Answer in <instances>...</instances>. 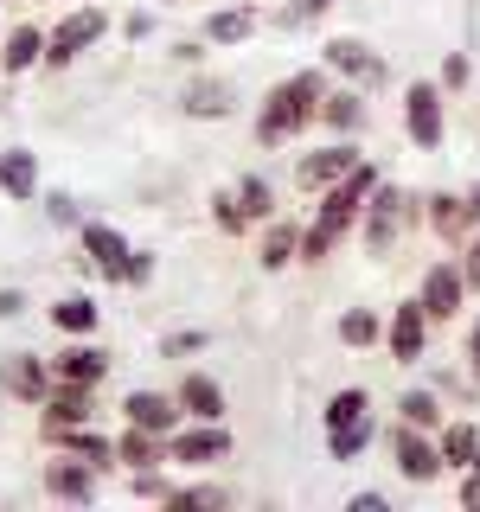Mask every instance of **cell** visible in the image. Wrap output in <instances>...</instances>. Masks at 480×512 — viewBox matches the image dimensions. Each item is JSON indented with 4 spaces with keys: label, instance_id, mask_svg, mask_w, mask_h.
<instances>
[{
    "label": "cell",
    "instance_id": "cell-19",
    "mask_svg": "<svg viewBox=\"0 0 480 512\" xmlns=\"http://www.w3.org/2000/svg\"><path fill=\"white\" fill-rule=\"evenodd\" d=\"M7 391H13V397H26V404H45V391H52V372H45L32 352H20V359L7 365Z\"/></svg>",
    "mask_w": 480,
    "mask_h": 512
},
{
    "label": "cell",
    "instance_id": "cell-3",
    "mask_svg": "<svg viewBox=\"0 0 480 512\" xmlns=\"http://www.w3.org/2000/svg\"><path fill=\"white\" fill-rule=\"evenodd\" d=\"M410 212H416L410 192H397V186H378L372 199H365V212H359V218H365V244H372V256H384V250L397 244V237H404Z\"/></svg>",
    "mask_w": 480,
    "mask_h": 512
},
{
    "label": "cell",
    "instance_id": "cell-14",
    "mask_svg": "<svg viewBox=\"0 0 480 512\" xmlns=\"http://www.w3.org/2000/svg\"><path fill=\"white\" fill-rule=\"evenodd\" d=\"M45 493L52 500H96V461H52L45 468Z\"/></svg>",
    "mask_w": 480,
    "mask_h": 512
},
{
    "label": "cell",
    "instance_id": "cell-37",
    "mask_svg": "<svg viewBox=\"0 0 480 512\" xmlns=\"http://www.w3.org/2000/svg\"><path fill=\"white\" fill-rule=\"evenodd\" d=\"M45 212H52V224H77V199H71V192H52Z\"/></svg>",
    "mask_w": 480,
    "mask_h": 512
},
{
    "label": "cell",
    "instance_id": "cell-11",
    "mask_svg": "<svg viewBox=\"0 0 480 512\" xmlns=\"http://www.w3.org/2000/svg\"><path fill=\"white\" fill-rule=\"evenodd\" d=\"M90 423V384H58L45 391V436H64V429Z\"/></svg>",
    "mask_w": 480,
    "mask_h": 512
},
{
    "label": "cell",
    "instance_id": "cell-8",
    "mask_svg": "<svg viewBox=\"0 0 480 512\" xmlns=\"http://www.w3.org/2000/svg\"><path fill=\"white\" fill-rule=\"evenodd\" d=\"M352 167H359V148H352V141H333V148H320V154L301 160L295 180H301V192H327L333 180H346Z\"/></svg>",
    "mask_w": 480,
    "mask_h": 512
},
{
    "label": "cell",
    "instance_id": "cell-35",
    "mask_svg": "<svg viewBox=\"0 0 480 512\" xmlns=\"http://www.w3.org/2000/svg\"><path fill=\"white\" fill-rule=\"evenodd\" d=\"M468 263H461V276H468V288H480V218H474V231H468Z\"/></svg>",
    "mask_w": 480,
    "mask_h": 512
},
{
    "label": "cell",
    "instance_id": "cell-24",
    "mask_svg": "<svg viewBox=\"0 0 480 512\" xmlns=\"http://www.w3.org/2000/svg\"><path fill=\"white\" fill-rule=\"evenodd\" d=\"M474 455H480V429L474 423H448L442 429V461L448 468H474Z\"/></svg>",
    "mask_w": 480,
    "mask_h": 512
},
{
    "label": "cell",
    "instance_id": "cell-34",
    "mask_svg": "<svg viewBox=\"0 0 480 512\" xmlns=\"http://www.w3.org/2000/svg\"><path fill=\"white\" fill-rule=\"evenodd\" d=\"M167 506H224V487H180L167 493Z\"/></svg>",
    "mask_w": 480,
    "mask_h": 512
},
{
    "label": "cell",
    "instance_id": "cell-18",
    "mask_svg": "<svg viewBox=\"0 0 480 512\" xmlns=\"http://www.w3.org/2000/svg\"><path fill=\"white\" fill-rule=\"evenodd\" d=\"M180 410L199 416V423H218V416H224V391H218L205 372H192V378L180 384Z\"/></svg>",
    "mask_w": 480,
    "mask_h": 512
},
{
    "label": "cell",
    "instance_id": "cell-9",
    "mask_svg": "<svg viewBox=\"0 0 480 512\" xmlns=\"http://www.w3.org/2000/svg\"><path fill=\"white\" fill-rule=\"evenodd\" d=\"M461 295H468V276H461V263H429V276H423V308H429V320H448L461 308Z\"/></svg>",
    "mask_w": 480,
    "mask_h": 512
},
{
    "label": "cell",
    "instance_id": "cell-17",
    "mask_svg": "<svg viewBox=\"0 0 480 512\" xmlns=\"http://www.w3.org/2000/svg\"><path fill=\"white\" fill-rule=\"evenodd\" d=\"M0 192H7V199H32V192H39V160H32L26 148L0 154Z\"/></svg>",
    "mask_w": 480,
    "mask_h": 512
},
{
    "label": "cell",
    "instance_id": "cell-1",
    "mask_svg": "<svg viewBox=\"0 0 480 512\" xmlns=\"http://www.w3.org/2000/svg\"><path fill=\"white\" fill-rule=\"evenodd\" d=\"M320 103H327V77L320 71H301V77H288V84H276L269 103H263V116H256V141L276 148V141L301 135V128L320 116Z\"/></svg>",
    "mask_w": 480,
    "mask_h": 512
},
{
    "label": "cell",
    "instance_id": "cell-20",
    "mask_svg": "<svg viewBox=\"0 0 480 512\" xmlns=\"http://www.w3.org/2000/svg\"><path fill=\"white\" fill-rule=\"evenodd\" d=\"M186 116H199V122L231 116V84H218V77H199V84L186 90Z\"/></svg>",
    "mask_w": 480,
    "mask_h": 512
},
{
    "label": "cell",
    "instance_id": "cell-41",
    "mask_svg": "<svg viewBox=\"0 0 480 512\" xmlns=\"http://www.w3.org/2000/svg\"><path fill=\"white\" fill-rule=\"evenodd\" d=\"M205 346V333H180V340H167V359H173V352H199Z\"/></svg>",
    "mask_w": 480,
    "mask_h": 512
},
{
    "label": "cell",
    "instance_id": "cell-31",
    "mask_svg": "<svg viewBox=\"0 0 480 512\" xmlns=\"http://www.w3.org/2000/svg\"><path fill=\"white\" fill-rule=\"evenodd\" d=\"M340 340H346V346H372V340H378V314H372V308H352V314L340 320Z\"/></svg>",
    "mask_w": 480,
    "mask_h": 512
},
{
    "label": "cell",
    "instance_id": "cell-44",
    "mask_svg": "<svg viewBox=\"0 0 480 512\" xmlns=\"http://www.w3.org/2000/svg\"><path fill=\"white\" fill-rule=\"evenodd\" d=\"M468 359H474V378H480V327H474V340H468Z\"/></svg>",
    "mask_w": 480,
    "mask_h": 512
},
{
    "label": "cell",
    "instance_id": "cell-29",
    "mask_svg": "<svg viewBox=\"0 0 480 512\" xmlns=\"http://www.w3.org/2000/svg\"><path fill=\"white\" fill-rule=\"evenodd\" d=\"M52 442L64 448V455H84V461H96V468H103V461H109V455H116V448H109L103 436H90V429H84V423H77V429H64V436H52Z\"/></svg>",
    "mask_w": 480,
    "mask_h": 512
},
{
    "label": "cell",
    "instance_id": "cell-2",
    "mask_svg": "<svg viewBox=\"0 0 480 512\" xmlns=\"http://www.w3.org/2000/svg\"><path fill=\"white\" fill-rule=\"evenodd\" d=\"M372 436H378L372 397L365 391H333L327 397V448H333V461H359Z\"/></svg>",
    "mask_w": 480,
    "mask_h": 512
},
{
    "label": "cell",
    "instance_id": "cell-27",
    "mask_svg": "<svg viewBox=\"0 0 480 512\" xmlns=\"http://www.w3.org/2000/svg\"><path fill=\"white\" fill-rule=\"evenodd\" d=\"M320 116H327L333 128H359V122H365V96H359V90H327Z\"/></svg>",
    "mask_w": 480,
    "mask_h": 512
},
{
    "label": "cell",
    "instance_id": "cell-23",
    "mask_svg": "<svg viewBox=\"0 0 480 512\" xmlns=\"http://www.w3.org/2000/svg\"><path fill=\"white\" fill-rule=\"evenodd\" d=\"M256 263H263V269H288V263H301V231H295V224H276V231L263 237V250H256Z\"/></svg>",
    "mask_w": 480,
    "mask_h": 512
},
{
    "label": "cell",
    "instance_id": "cell-22",
    "mask_svg": "<svg viewBox=\"0 0 480 512\" xmlns=\"http://www.w3.org/2000/svg\"><path fill=\"white\" fill-rule=\"evenodd\" d=\"M116 455L128 461V468H154V461L167 455V436H154V429H135V423H128L122 442H116Z\"/></svg>",
    "mask_w": 480,
    "mask_h": 512
},
{
    "label": "cell",
    "instance_id": "cell-30",
    "mask_svg": "<svg viewBox=\"0 0 480 512\" xmlns=\"http://www.w3.org/2000/svg\"><path fill=\"white\" fill-rule=\"evenodd\" d=\"M237 205H244V218H276V192H269V180H250L237 186Z\"/></svg>",
    "mask_w": 480,
    "mask_h": 512
},
{
    "label": "cell",
    "instance_id": "cell-15",
    "mask_svg": "<svg viewBox=\"0 0 480 512\" xmlns=\"http://www.w3.org/2000/svg\"><path fill=\"white\" fill-rule=\"evenodd\" d=\"M84 250L96 256V269H103L109 282H122V269H128V244H122L116 224H84Z\"/></svg>",
    "mask_w": 480,
    "mask_h": 512
},
{
    "label": "cell",
    "instance_id": "cell-16",
    "mask_svg": "<svg viewBox=\"0 0 480 512\" xmlns=\"http://www.w3.org/2000/svg\"><path fill=\"white\" fill-rule=\"evenodd\" d=\"M103 365H109V352H96V346H64L58 365H52V378H58V384H96V378H103Z\"/></svg>",
    "mask_w": 480,
    "mask_h": 512
},
{
    "label": "cell",
    "instance_id": "cell-7",
    "mask_svg": "<svg viewBox=\"0 0 480 512\" xmlns=\"http://www.w3.org/2000/svg\"><path fill=\"white\" fill-rule=\"evenodd\" d=\"M103 32H109V20H103V13H96V7L71 13V20H64V26L52 32V39H45V64H71L77 52H90V45L103 39Z\"/></svg>",
    "mask_w": 480,
    "mask_h": 512
},
{
    "label": "cell",
    "instance_id": "cell-39",
    "mask_svg": "<svg viewBox=\"0 0 480 512\" xmlns=\"http://www.w3.org/2000/svg\"><path fill=\"white\" fill-rule=\"evenodd\" d=\"M352 512H391V506H384V493H352Z\"/></svg>",
    "mask_w": 480,
    "mask_h": 512
},
{
    "label": "cell",
    "instance_id": "cell-32",
    "mask_svg": "<svg viewBox=\"0 0 480 512\" xmlns=\"http://www.w3.org/2000/svg\"><path fill=\"white\" fill-rule=\"evenodd\" d=\"M397 410H404V423H416V429H436V397H429V391H404Z\"/></svg>",
    "mask_w": 480,
    "mask_h": 512
},
{
    "label": "cell",
    "instance_id": "cell-45",
    "mask_svg": "<svg viewBox=\"0 0 480 512\" xmlns=\"http://www.w3.org/2000/svg\"><path fill=\"white\" fill-rule=\"evenodd\" d=\"M468 212H474V218H480V186H474V192H468Z\"/></svg>",
    "mask_w": 480,
    "mask_h": 512
},
{
    "label": "cell",
    "instance_id": "cell-10",
    "mask_svg": "<svg viewBox=\"0 0 480 512\" xmlns=\"http://www.w3.org/2000/svg\"><path fill=\"white\" fill-rule=\"evenodd\" d=\"M327 64H333V71H346L352 84H384V58L365 39H327Z\"/></svg>",
    "mask_w": 480,
    "mask_h": 512
},
{
    "label": "cell",
    "instance_id": "cell-33",
    "mask_svg": "<svg viewBox=\"0 0 480 512\" xmlns=\"http://www.w3.org/2000/svg\"><path fill=\"white\" fill-rule=\"evenodd\" d=\"M212 218H218V231H224V237H231V231H244V224H250V218H244V205H237V192H231V199L218 192V199H212Z\"/></svg>",
    "mask_w": 480,
    "mask_h": 512
},
{
    "label": "cell",
    "instance_id": "cell-38",
    "mask_svg": "<svg viewBox=\"0 0 480 512\" xmlns=\"http://www.w3.org/2000/svg\"><path fill=\"white\" fill-rule=\"evenodd\" d=\"M154 276V256L148 250H128V269H122V282H148Z\"/></svg>",
    "mask_w": 480,
    "mask_h": 512
},
{
    "label": "cell",
    "instance_id": "cell-43",
    "mask_svg": "<svg viewBox=\"0 0 480 512\" xmlns=\"http://www.w3.org/2000/svg\"><path fill=\"white\" fill-rule=\"evenodd\" d=\"M20 308H26V301L13 295V288H0V320H7V314H20Z\"/></svg>",
    "mask_w": 480,
    "mask_h": 512
},
{
    "label": "cell",
    "instance_id": "cell-12",
    "mask_svg": "<svg viewBox=\"0 0 480 512\" xmlns=\"http://www.w3.org/2000/svg\"><path fill=\"white\" fill-rule=\"evenodd\" d=\"M122 416L135 429H154V436H173V429H180V404H173V397H160V391H128Z\"/></svg>",
    "mask_w": 480,
    "mask_h": 512
},
{
    "label": "cell",
    "instance_id": "cell-26",
    "mask_svg": "<svg viewBox=\"0 0 480 512\" xmlns=\"http://www.w3.org/2000/svg\"><path fill=\"white\" fill-rule=\"evenodd\" d=\"M429 224H436L442 237H461V231H474V212H468V199H429Z\"/></svg>",
    "mask_w": 480,
    "mask_h": 512
},
{
    "label": "cell",
    "instance_id": "cell-21",
    "mask_svg": "<svg viewBox=\"0 0 480 512\" xmlns=\"http://www.w3.org/2000/svg\"><path fill=\"white\" fill-rule=\"evenodd\" d=\"M256 32V7H218L212 20H205V39L212 45H237V39H250Z\"/></svg>",
    "mask_w": 480,
    "mask_h": 512
},
{
    "label": "cell",
    "instance_id": "cell-36",
    "mask_svg": "<svg viewBox=\"0 0 480 512\" xmlns=\"http://www.w3.org/2000/svg\"><path fill=\"white\" fill-rule=\"evenodd\" d=\"M135 493H141V500H167L173 487H167V480H160L154 468H141V474H135Z\"/></svg>",
    "mask_w": 480,
    "mask_h": 512
},
{
    "label": "cell",
    "instance_id": "cell-5",
    "mask_svg": "<svg viewBox=\"0 0 480 512\" xmlns=\"http://www.w3.org/2000/svg\"><path fill=\"white\" fill-rule=\"evenodd\" d=\"M404 135H410L423 154L442 141V90H436V84H410V90H404Z\"/></svg>",
    "mask_w": 480,
    "mask_h": 512
},
{
    "label": "cell",
    "instance_id": "cell-6",
    "mask_svg": "<svg viewBox=\"0 0 480 512\" xmlns=\"http://www.w3.org/2000/svg\"><path fill=\"white\" fill-rule=\"evenodd\" d=\"M391 455H397V474H404V480H436L448 468V461H442V442H429L416 423H404L391 436Z\"/></svg>",
    "mask_w": 480,
    "mask_h": 512
},
{
    "label": "cell",
    "instance_id": "cell-28",
    "mask_svg": "<svg viewBox=\"0 0 480 512\" xmlns=\"http://www.w3.org/2000/svg\"><path fill=\"white\" fill-rule=\"evenodd\" d=\"M52 327H58V333H90V327H96V301L64 295L58 308H52Z\"/></svg>",
    "mask_w": 480,
    "mask_h": 512
},
{
    "label": "cell",
    "instance_id": "cell-4",
    "mask_svg": "<svg viewBox=\"0 0 480 512\" xmlns=\"http://www.w3.org/2000/svg\"><path fill=\"white\" fill-rule=\"evenodd\" d=\"M167 455H173V461H186V468H212V461H231V429H224V423L173 429Z\"/></svg>",
    "mask_w": 480,
    "mask_h": 512
},
{
    "label": "cell",
    "instance_id": "cell-25",
    "mask_svg": "<svg viewBox=\"0 0 480 512\" xmlns=\"http://www.w3.org/2000/svg\"><path fill=\"white\" fill-rule=\"evenodd\" d=\"M45 58V39L32 26H13L7 32V52H0V64H7V71H32V64Z\"/></svg>",
    "mask_w": 480,
    "mask_h": 512
},
{
    "label": "cell",
    "instance_id": "cell-42",
    "mask_svg": "<svg viewBox=\"0 0 480 512\" xmlns=\"http://www.w3.org/2000/svg\"><path fill=\"white\" fill-rule=\"evenodd\" d=\"M461 500L480 506V468H468V480H461Z\"/></svg>",
    "mask_w": 480,
    "mask_h": 512
},
{
    "label": "cell",
    "instance_id": "cell-13",
    "mask_svg": "<svg viewBox=\"0 0 480 512\" xmlns=\"http://www.w3.org/2000/svg\"><path fill=\"white\" fill-rule=\"evenodd\" d=\"M423 327H429V308H423V301H404V308L391 314V359L397 365H416V359H423Z\"/></svg>",
    "mask_w": 480,
    "mask_h": 512
},
{
    "label": "cell",
    "instance_id": "cell-40",
    "mask_svg": "<svg viewBox=\"0 0 480 512\" xmlns=\"http://www.w3.org/2000/svg\"><path fill=\"white\" fill-rule=\"evenodd\" d=\"M333 0H295V13H288V20H314V13H327Z\"/></svg>",
    "mask_w": 480,
    "mask_h": 512
}]
</instances>
